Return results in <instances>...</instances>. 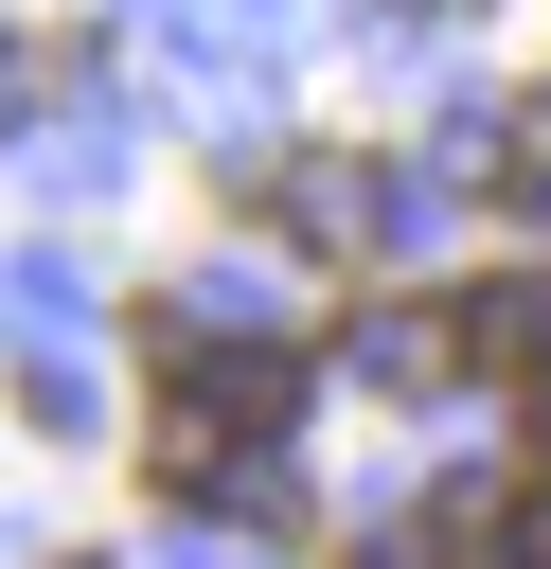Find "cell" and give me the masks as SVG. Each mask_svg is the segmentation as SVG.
<instances>
[{"instance_id": "obj_3", "label": "cell", "mask_w": 551, "mask_h": 569, "mask_svg": "<svg viewBox=\"0 0 551 569\" xmlns=\"http://www.w3.org/2000/svg\"><path fill=\"white\" fill-rule=\"evenodd\" d=\"M498 569H551V480H533V498H498Z\"/></svg>"}, {"instance_id": "obj_4", "label": "cell", "mask_w": 551, "mask_h": 569, "mask_svg": "<svg viewBox=\"0 0 551 569\" xmlns=\"http://www.w3.org/2000/svg\"><path fill=\"white\" fill-rule=\"evenodd\" d=\"M427 551H444V516H427V533H373V551H338V569H427Z\"/></svg>"}, {"instance_id": "obj_2", "label": "cell", "mask_w": 551, "mask_h": 569, "mask_svg": "<svg viewBox=\"0 0 551 569\" xmlns=\"http://www.w3.org/2000/svg\"><path fill=\"white\" fill-rule=\"evenodd\" d=\"M480 373H551V284H462V320H444Z\"/></svg>"}, {"instance_id": "obj_1", "label": "cell", "mask_w": 551, "mask_h": 569, "mask_svg": "<svg viewBox=\"0 0 551 569\" xmlns=\"http://www.w3.org/2000/svg\"><path fill=\"white\" fill-rule=\"evenodd\" d=\"M267 213H284L302 249H373V231H391V178H373V160H284Z\"/></svg>"}]
</instances>
